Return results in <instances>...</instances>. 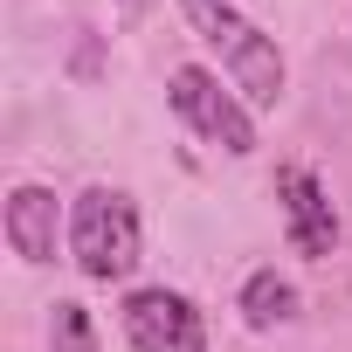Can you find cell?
Listing matches in <instances>:
<instances>
[{"label": "cell", "instance_id": "6da1fadb", "mask_svg": "<svg viewBox=\"0 0 352 352\" xmlns=\"http://www.w3.org/2000/svg\"><path fill=\"white\" fill-rule=\"evenodd\" d=\"M180 14H187V28L221 56V69H228V83L242 90V104H256V111L283 104V83H290L283 49L235 8V0H180Z\"/></svg>", "mask_w": 352, "mask_h": 352}, {"label": "cell", "instance_id": "7a4b0ae2", "mask_svg": "<svg viewBox=\"0 0 352 352\" xmlns=\"http://www.w3.org/2000/svg\"><path fill=\"white\" fill-rule=\"evenodd\" d=\"M138 201L124 187H83L69 201V256L90 283H124L138 270Z\"/></svg>", "mask_w": 352, "mask_h": 352}, {"label": "cell", "instance_id": "3957f363", "mask_svg": "<svg viewBox=\"0 0 352 352\" xmlns=\"http://www.w3.org/2000/svg\"><path fill=\"white\" fill-rule=\"evenodd\" d=\"M166 104H173V118H180L194 138L221 145L228 159H249V152H256V118H249V104H242L235 90H221L214 69L180 63V69L166 76Z\"/></svg>", "mask_w": 352, "mask_h": 352}, {"label": "cell", "instance_id": "277c9868", "mask_svg": "<svg viewBox=\"0 0 352 352\" xmlns=\"http://www.w3.org/2000/svg\"><path fill=\"white\" fill-rule=\"evenodd\" d=\"M124 338H131V352H208V324H201L194 297L166 290V283H145L124 297Z\"/></svg>", "mask_w": 352, "mask_h": 352}, {"label": "cell", "instance_id": "5b68a950", "mask_svg": "<svg viewBox=\"0 0 352 352\" xmlns=\"http://www.w3.org/2000/svg\"><path fill=\"white\" fill-rule=\"evenodd\" d=\"M276 208H283V235H290L297 256L324 263V256L338 249V208H331V194L318 187L311 166H276Z\"/></svg>", "mask_w": 352, "mask_h": 352}, {"label": "cell", "instance_id": "8992f818", "mask_svg": "<svg viewBox=\"0 0 352 352\" xmlns=\"http://www.w3.org/2000/svg\"><path fill=\"white\" fill-rule=\"evenodd\" d=\"M0 228H8V249L21 256V263H56V235H63V208H56V194L49 187H35V180H21L14 194H8V208H0Z\"/></svg>", "mask_w": 352, "mask_h": 352}, {"label": "cell", "instance_id": "52a82bcc", "mask_svg": "<svg viewBox=\"0 0 352 352\" xmlns=\"http://www.w3.org/2000/svg\"><path fill=\"white\" fill-rule=\"evenodd\" d=\"M235 304H242V324H249V331H276V324H290V318H297V304H304V297H297V283H290V276H276V270H249V283H242V297H235Z\"/></svg>", "mask_w": 352, "mask_h": 352}, {"label": "cell", "instance_id": "ba28073f", "mask_svg": "<svg viewBox=\"0 0 352 352\" xmlns=\"http://www.w3.org/2000/svg\"><path fill=\"white\" fill-rule=\"evenodd\" d=\"M49 352H97V324H90V311L76 297H63L49 311Z\"/></svg>", "mask_w": 352, "mask_h": 352}, {"label": "cell", "instance_id": "9c48e42d", "mask_svg": "<svg viewBox=\"0 0 352 352\" xmlns=\"http://www.w3.org/2000/svg\"><path fill=\"white\" fill-rule=\"evenodd\" d=\"M111 14H118V28L131 35V28H138V21L152 14V0H111Z\"/></svg>", "mask_w": 352, "mask_h": 352}]
</instances>
